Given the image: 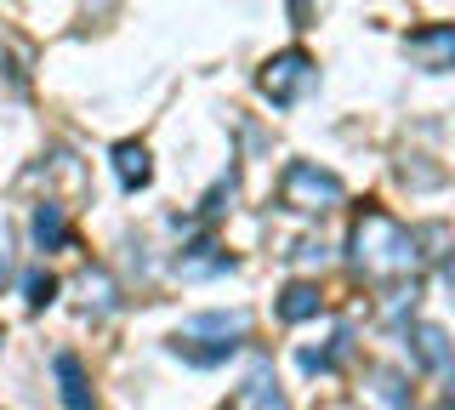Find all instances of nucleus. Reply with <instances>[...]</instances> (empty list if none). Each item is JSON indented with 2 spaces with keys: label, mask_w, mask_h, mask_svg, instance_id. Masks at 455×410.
I'll use <instances>...</instances> for the list:
<instances>
[{
  "label": "nucleus",
  "mask_w": 455,
  "mask_h": 410,
  "mask_svg": "<svg viewBox=\"0 0 455 410\" xmlns=\"http://www.w3.org/2000/svg\"><path fill=\"white\" fill-rule=\"evenodd\" d=\"M416 262H421V239L398 229L387 211H364L353 222V268L364 279H404L416 274Z\"/></svg>",
  "instance_id": "f257e3e1"
},
{
  "label": "nucleus",
  "mask_w": 455,
  "mask_h": 410,
  "mask_svg": "<svg viewBox=\"0 0 455 410\" xmlns=\"http://www.w3.org/2000/svg\"><path fill=\"white\" fill-rule=\"evenodd\" d=\"M245 331H251V314H199L188 319L177 331V359H188V365H222V359H234L239 348H245Z\"/></svg>",
  "instance_id": "f03ea898"
},
{
  "label": "nucleus",
  "mask_w": 455,
  "mask_h": 410,
  "mask_svg": "<svg viewBox=\"0 0 455 410\" xmlns=\"http://www.w3.org/2000/svg\"><path fill=\"white\" fill-rule=\"evenodd\" d=\"M341 177L336 172H324V165H313V160H291L284 165V177H279V205L284 211H331L341 205Z\"/></svg>",
  "instance_id": "7ed1b4c3"
},
{
  "label": "nucleus",
  "mask_w": 455,
  "mask_h": 410,
  "mask_svg": "<svg viewBox=\"0 0 455 410\" xmlns=\"http://www.w3.org/2000/svg\"><path fill=\"white\" fill-rule=\"evenodd\" d=\"M313 86H319V63H313L307 52H279V58L262 63V97H267L274 109L302 103Z\"/></svg>",
  "instance_id": "20e7f679"
},
{
  "label": "nucleus",
  "mask_w": 455,
  "mask_h": 410,
  "mask_svg": "<svg viewBox=\"0 0 455 410\" xmlns=\"http://www.w3.org/2000/svg\"><path fill=\"white\" fill-rule=\"evenodd\" d=\"M410 63L427 68V75H444V68H455V23H433V29H416L404 40Z\"/></svg>",
  "instance_id": "39448f33"
},
{
  "label": "nucleus",
  "mask_w": 455,
  "mask_h": 410,
  "mask_svg": "<svg viewBox=\"0 0 455 410\" xmlns=\"http://www.w3.org/2000/svg\"><path fill=\"white\" fill-rule=\"evenodd\" d=\"M228 410H291V399H284L279 382H274V365H256V371L234 388Z\"/></svg>",
  "instance_id": "423d86ee"
},
{
  "label": "nucleus",
  "mask_w": 455,
  "mask_h": 410,
  "mask_svg": "<svg viewBox=\"0 0 455 410\" xmlns=\"http://www.w3.org/2000/svg\"><path fill=\"white\" fill-rule=\"evenodd\" d=\"M410 359H416L421 371H450L455 348H450V336L438 331V325H416V331H410Z\"/></svg>",
  "instance_id": "0eeeda50"
},
{
  "label": "nucleus",
  "mask_w": 455,
  "mask_h": 410,
  "mask_svg": "<svg viewBox=\"0 0 455 410\" xmlns=\"http://www.w3.org/2000/svg\"><path fill=\"white\" fill-rule=\"evenodd\" d=\"M28 234H35L40 251H63V245H68V217H63V205H57V200H40L35 217H28Z\"/></svg>",
  "instance_id": "6e6552de"
},
{
  "label": "nucleus",
  "mask_w": 455,
  "mask_h": 410,
  "mask_svg": "<svg viewBox=\"0 0 455 410\" xmlns=\"http://www.w3.org/2000/svg\"><path fill=\"white\" fill-rule=\"evenodd\" d=\"M234 268V257H228L222 245H211V239H199V245H188L177 257V274L182 279H211V274H228Z\"/></svg>",
  "instance_id": "1a4fd4ad"
},
{
  "label": "nucleus",
  "mask_w": 455,
  "mask_h": 410,
  "mask_svg": "<svg viewBox=\"0 0 455 410\" xmlns=\"http://www.w3.org/2000/svg\"><path fill=\"white\" fill-rule=\"evenodd\" d=\"M324 308V291L319 285H307V279H296V285H284L279 291V302H274V314L284 319V325H302V319H313Z\"/></svg>",
  "instance_id": "9d476101"
},
{
  "label": "nucleus",
  "mask_w": 455,
  "mask_h": 410,
  "mask_svg": "<svg viewBox=\"0 0 455 410\" xmlns=\"http://www.w3.org/2000/svg\"><path fill=\"white\" fill-rule=\"evenodd\" d=\"M114 172H120V189H148V177H154V165H148V149L142 143H120L114 149Z\"/></svg>",
  "instance_id": "9b49d317"
},
{
  "label": "nucleus",
  "mask_w": 455,
  "mask_h": 410,
  "mask_svg": "<svg viewBox=\"0 0 455 410\" xmlns=\"http://www.w3.org/2000/svg\"><path fill=\"white\" fill-rule=\"evenodd\" d=\"M57 382H63V405L68 410H97V399H92V388H85V371H80L75 353H57Z\"/></svg>",
  "instance_id": "f8f14e48"
},
{
  "label": "nucleus",
  "mask_w": 455,
  "mask_h": 410,
  "mask_svg": "<svg viewBox=\"0 0 455 410\" xmlns=\"http://www.w3.org/2000/svg\"><path fill=\"white\" fill-rule=\"evenodd\" d=\"M347 353H353V331L341 325V331L331 336V348H302V371H319V376H324V371H336Z\"/></svg>",
  "instance_id": "ddd939ff"
},
{
  "label": "nucleus",
  "mask_w": 455,
  "mask_h": 410,
  "mask_svg": "<svg viewBox=\"0 0 455 410\" xmlns=\"http://www.w3.org/2000/svg\"><path fill=\"white\" fill-rule=\"evenodd\" d=\"M370 393L381 410H410V382L398 371H370Z\"/></svg>",
  "instance_id": "4468645a"
},
{
  "label": "nucleus",
  "mask_w": 455,
  "mask_h": 410,
  "mask_svg": "<svg viewBox=\"0 0 455 410\" xmlns=\"http://www.w3.org/2000/svg\"><path fill=\"white\" fill-rule=\"evenodd\" d=\"M23 296H28V308H46L52 296H57V279L35 268V274H23Z\"/></svg>",
  "instance_id": "2eb2a0df"
},
{
  "label": "nucleus",
  "mask_w": 455,
  "mask_h": 410,
  "mask_svg": "<svg viewBox=\"0 0 455 410\" xmlns=\"http://www.w3.org/2000/svg\"><path fill=\"white\" fill-rule=\"evenodd\" d=\"M222 200H234V172H228V177L217 182V189H211V194H205V205H199V211H205V217H222V211H228Z\"/></svg>",
  "instance_id": "dca6fc26"
},
{
  "label": "nucleus",
  "mask_w": 455,
  "mask_h": 410,
  "mask_svg": "<svg viewBox=\"0 0 455 410\" xmlns=\"http://www.w3.org/2000/svg\"><path fill=\"white\" fill-rule=\"evenodd\" d=\"M296 262H324V245L319 239H302V245H296Z\"/></svg>",
  "instance_id": "f3484780"
},
{
  "label": "nucleus",
  "mask_w": 455,
  "mask_h": 410,
  "mask_svg": "<svg viewBox=\"0 0 455 410\" xmlns=\"http://www.w3.org/2000/svg\"><path fill=\"white\" fill-rule=\"evenodd\" d=\"M6 274H12V257H6V239H0V285H6Z\"/></svg>",
  "instance_id": "a211bd4d"
},
{
  "label": "nucleus",
  "mask_w": 455,
  "mask_h": 410,
  "mask_svg": "<svg viewBox=\"0 0 455 410\" xmlns=\"http://www.w3.org/2000/svg\"><path fill=\"white\" fill-rule=\"evenodd\" d=\"M444 285H450V296H455V257H450V268H444Z\"/></svg>",
  "instance_id": "6ab92c4d"
},
{
  "label": "nucleus",
  "mask_w": 455,
  "mask_h": 410,
  "mask_svg": "<svg viewBox=\"0 0 455 410\" xmlns=\"http://www.w3.org/2000/svg\"><path fill=\"white\" fill-rule=\"evenodd\" d=\"M444 399H450V410H455V376H450V388H444Z\"/></svg>",
  "instance_id": "aec40b11"
}]
</instances>
